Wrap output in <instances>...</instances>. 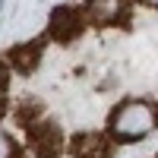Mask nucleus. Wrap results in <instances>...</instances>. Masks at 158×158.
<instances>
[{
  "instance_id": "f257e3e1",
  "label": "nucleus",
  "mask_w": 158,
  "mask_h": 158,
  "mask_svg": "<svg viewBox=\"0 0 158 158\" xmlns=\"http://www.w3.org/2000/svg\"><path fill=\"white\" fill-rule=\"evenodd\" d=\"M158 127V111L152 101L142 98H127L114 108L111 120H108V133L120 142H139L149 133H155Z\"/></svg>"
},
{
  "instance_id": "f03ea898",
  "label": "nucleus",
  "mask_w": 158,
  "mask_h": 158,
  "mask_svg": "<svg viewBox=\"0 0 158 158\" xmlns=\"http://www.w3.org/2000/svg\"><path fill=\"white\" fill-rule=\"evenodd\" d=\"M85 25H120L130 16V0H85Z\"/></svg>"
},
{
  "instance_id": "7ed1b4c3",
  "label": "nucleus",
  "mask_w": 158,
  "mask_h": 158,
  "mask_svg": "<svg viewBox=\"0 0 158 158\" xmlns=\"http://www.w3.org/2000/svg\"><path fill=\"white\" fill-rule=\"evenodd\" d=\"M85 32V16H82V6H57L51 13V38L54 41H73Z\"/></svg>"
},
{
  "instance_id": "20e7f679",
  "label": "nucleus",
  "mask_w": 158,
  "mask_h": 158,
  "mask_svg": "<svg viewBox=\"0 0 158 158\" xmlns=\"http://www.w3.org/2000/svg\"><path fill=\"white\" fill-rule=\"evenodd\" d=\"M32 142L35 149H41V155H54L63 146V133L57 130V123H32Z\"/></svg>"
},
{
  "instance_id": "39448f33",
  "label": "nucleus",
  "mask_w": 158,
  "mask_h": 158,
  "mask_svg": "<svg viewBox=\"0 0 158 158\" xmlns=\"http://www.w3.org/2000/svg\"><path fill=\"white\" fill-rule=\"evenodd\" d=\"M76 158H111V142L98 133H82L76 139Z\"/></svg>"
},
{
  "instance_id": "423d86ee",
  "label": "nucleus",
  "mask_w": 158,
  "mask_h": 158,
  "mask_svg": "<svg viewBox=\"0 0 158 158\" xmlns=\"http://www.w3.org/2000/svg\"><path fill=\"white\" fill-rule=\"evenodd\" d=\"M0 158H16V142L10 139V133L0 127Z\"/></svg>"
},
{
  "instance_id": "0eeeda50",
  "label": "nucleus",
  "mask_w": 158,
  "mask_h": 158,
  "mask_svg": "<svg viewBox=\"0 0 158 158\" xmlns=\"http://www.w3.org/2000/svg\"><path fill=\"white\" fill-rule=\"evenodd\" d=\"M142 3H146V6H155V10H158V0H142Z\"/></svg>"
},
{
  "instance_id": "6e6552de",
  "label": "nucleus",
  "mask_w": 158,
  "mask_h": 158,
  "mask_svg": "<svg viewBox=\"0 0 158 158\" xmlns=\"http://www.w3.org/2000/svg\"><path fill=\"white\" fill-rule=\"evenodd\" d=\"M0 85H3V70H0Z\"/></svg>"
},
{
  "instance_id": "1a4fd4ad",
  "label": "nucleus",
  "mask_w": 158,
  "mask_h": 158,
  "mask_svg": "<svg viewBox=\"0 0 158 158\" xmlns=\"http://www.w3.org/2000/svg\"><path fill=\"white\" fill-rule=\"evenodd\" d=\"M0 6H3V0H0Z\"/></svg>"
}]
</instances>
